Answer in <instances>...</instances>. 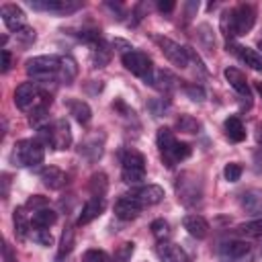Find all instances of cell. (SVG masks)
Here are the masks:
<instances>
[{"instance_id":"cell-38","label":"cell","mask_w":262,"mask_h":262,"mask_svg":"<svg viewBox=\"0 0 262 262\" xmlns=\"http://www.w3.org/2000/svg\"><path fill=\"white\" fill-rule=\"evenodd\" d=\"M149 229H151L154 237H158L160 242H164V239L170 235V225H168V221H164V219H156V221H151Z\"/></svg>"},{"instance_id":"cell-37","label":"cell","mask_w":262,"mask_h":262,"mask_svg":"<svg viewBox=\"0 0 262 262\" xmlns=\"http://www.w3.org/2000/svg\"><path fill=\"white\" fill-rule=\"evenodd\" d=\"M199 39H201V43L205 45V49H207V51H213V49H215L213 31H211V27H209L207 23H203V25L199 27Z\"/></svg>"},{"instance_id":"cell-36","label":"cell","mask_w":262,"mask_h":262,"mask_svg":"<svg viewBox=\"0 0 262 262\" xmlns=\"http://www.w3.org/2000/svg\"><path fill=\"white\" fill-rule=\"evenodd\" d=\"M135 252V244L133 242H123L117 250H115V262H131V256Z\"/></svg>"},{"instance_id":"cell-51","label":"cell","mask_w":262,"mask_h":262,"mask_svg":"<svg viewBox=\"0 0 262 262\" xmlns=\"http://www.w3.org/2000/svg\"><path fill=\"white\" fill-rule=\"evenodd\" d=\"M10 70V51L4 47L2 49V72H8Z\"/></svg>"},{"instance_id":"cell-40","label":"cell","mask_w":262,"mask_h":262,"mask_svg":"<svg viewBox=\"0 0 262 262\" xmlns=\"http://www.w3.org/2000/svg\"><path fill=\"white\" fill-rule=\"evenodd\" d=\"M242 172H244V168H242V164H237V162H231V164H227V166L223 168V176H225L227 182H237V180L242 178Z\"/></svg>"},{"instance_id":"cell-43","label":"cell","mask_w":262,"mask_h":262,"mask_svg":"<svg viewBox=\"0 0 262 262\" xmlns=\"http://www.w3.org/2000/svg\"><path fill=\"white\" fill-rule=\"evenodd\" d=\"M31 237L39 246H53V235H51L49 229H33L31 231Z\"/></svg>"},{"instance_id":"cell-28","label":"cell","mask_w":262,"mask_h":262,"mask_svg":"<svg viewBox=\"0 0 262 262\" xmlns=\"http://www.w3.org/2000/svg\"><path fill=\"white\" fill-rule=\"evenodd\" d=\"M90 57H92L94 68H104V66L108 63V59H111V51L106 49V45L102 43V39H98L96 43H92Z\"/></svg>"},{"instance_id":"cell-29","label":"cell","mask_w":262,"mask_h":262,"mask_svg":"<svg viewBox=\"0 0 262 262\" xmlns=\"http://www.w3.org/2000/svg\"><path fill=\"white\" fill-rule=\"evenodd\" d=\"M12 221H14V233H16L20 239H25V237H27V231H29V227H31V219L27 217V213H25V207H18V209H14Z\"/></svg>"},{"instance_id":"cell-15","label":"cell","mask_w":262,"mask_h":262,"mask_svg":"<svg viewBox=\"0 0 262 262\" xmlns=\"http://www.w3.org/2000/svg\"><path fill=\"white\" fill-rule=\"evenodd\" d=\"M250 244L248 242H244V239H233V242H225L223 246H221V250H219V254H221V258L223 260H242L244 256H248L250 254Z\"/></svg>"},{"instance_id":"cell-39","label":"cell","mask_w":262,"mask_h":262,"mask_svg":"<svg viewBox=\"0 0 262 262\" xmlns=\"http://www.w3.org/2000/svg\"><path fill=\"white\" fill-rule=\"evenodd\" d=\"M147 106H149V111H151L154 117H164L170 111V102L166 98H154V100H149Z\"/></svg>"},{"instance_id":"cell-6","label":"cell","mask_w":262,"mask_h":262,"mask_svg":"<svg viewBox=\"0 0 262 262\" xmlns=\"http://www.w3.org/2000/svg\"><path fill=\"white\" fill-rule=\"evenodd\" d=\"M156 43L160 47V51L176 66V68H188V57H186V47L178 45L176 41L168 39V37H156Z\"/></svg>"},{"instance_id":"cell-53","label":"cell","mask_w":262,"mask_h":262,"mask_svg":"<svg viewBox=\"0 0 262 262\" xmlns=\"http://www.w3.org/2000/svg\"><path fill=\"white\" fill-rule=\"evenodd\" d=\"M256 141H258V143H262V123H258V125H256Z\"/></svg>"},{"instance_id":"cell-32","label":"cell","mask_w":262,"mask_h":262,"mask_svg":"<svg viewBox=\"0 0 262 262\" xmlns=\"http://www.w3.org/2000/svg\"><path fill=\"white\" fill-rule=\"evenodd\" d=\"M106 186H108V182H106V174H102V172H96V174H92V176H90L88 188H90L92 196H104V192H106Z\"/></svg>"},{"instance_id":"cell-13","label":"cell","mask_w":262,"mask_h":262,"mask_svg":"<svg viewBox=\"0 0 262 262\" xmlns=\"http://www.w3.org/2000/svg\"><path fill=\"white\" fill-rule=\"evenodd\" d=\"M106 203H104V196H92L86 201V205L82 207V213L78 217V225H86L90 221H94L96 217H100V213L104 211Z\"/></svg>"},{"instance_id":"cell-2","label":"cell","mask_w":262,"mask_h":262,"mask_svg":"<svg viewBox=\"0 0 262 262\" xmlns=\"http://www.w3.org/2000/svg\"><path fill=\"white\" fill-rule=\"evenodd\" d=\"M59 66H61V57H55V55H37V57L27 59L25 70L33 78H51V76H55L59 72Z\"/></svg>"},{"instance_id":"cell-7","label":"cell","mask_w":262,"mask_h":262,"mask_svg":"<svg viewBox=\"0 0 262 262\" xmlns=\"http://www.w3.org/2000/svg\"><path fill=\"white\" fill-rule=\"evenodd\" d=\"M113 209H115V215L121 221H131V219H135L141 213L143 205L139 203V199L135 194H125V196L117 199V203H115Z\"/></svg>"},{"instance_id":"cell-20","label":"cell","mask_w":262,"mask_h":262,"mask_svg":"<svg viewBox=\"0 0 262 262\" xmlns=\"http://www.w3.org/2000/svg\"><path fill=\"white\" fill-rule=\"evenodd\" d=\"M158 256H160L162 262H188L182 248L176 246V244H170V242H160L158 244Z\"/></svg>"},{"instance_id":"cell-48","label":"cell","mask_w":262,"mask_h":262,"mask_svg":"<svg viewBox=\"0 0 262 262\" xmlns=\"http://www.w3.org/2000/svg\"><path fill=\"white\" fill-rule=\"evenodd\" d=\"M27 207H33V211H39V209H45L47 207V199L41 196V194H35L27 201Z\"/></svg>"},{"instance_id":"cell-46","label":"cell","mask_w":262,"mask_h":262,"mask_svg":"<svg viewBox=\"0 0 262 262\" xmlns=\"http://www.w3.org/2000/svg\"><path fill=\"white\" fill-rule=\"evenodd\" d=\"M82 262H108V256L102 250H86Z\"/></svg>"},{"instance_id":"cell-52","label":"cell","mask_w":262,"mask_h":262,"mask_svg":"<svg viewBox=\"0 0 262 262\" xmlns=\"http://www.w3.org/2000/svg\"><path fill=\"white\" fill-rule=\"evenodd\" d=\"M2 254H4V262H16V258H14V254H12V248H10L8 244H4Z\"/></svg>"},{"instance_id":"cell-50","label":"cell","mask_w":262,"mask_h":262,"mask_svg":"<svg viewBox=\"0 0 262 262\" xmlns=\"http://www.w3.org/2000/svg\"><path fill=\"white\" fill-rule=\"evenodd\" d=\"M113 47H121L119 51H123V55L129 53V51H133V47H131L127 41H123V39H115V41H113Z\"/></svg>"},{"instance_id":"cell-34","label":"cell","mask_w":262,"mask_h":262,"mask_svg":"<svg viewBox=\"0 0 262 262\" xmlns=\"http://www.w3.org/2000/svg\"><path fill=\"white\" fill-rule=\"evenodd\" d=\"M221 33H223L227 39L237 37L235 20H233V8H229V10H225V12L221 14Z\"/></svg>"},{"instance_id":"cell-42","label":"cell","mask_w":262,"mask_h":262,"mask_svg":"<svg viewBox=\"0 0 262 262\" xmlns=\"http://www.w3.org/2000/svg\"><path fill=\"white\" fill-rule=\"evenodd\" d=\"M186 57H188V63H192V66H194V70H199V74H201V76H209V70L205 68V63L201 61L199 53H196L192 47H186Z\"/></svg>"},{"instance_id":"cell-26","label":"cell","mask_w":262,"mask_h":262,"mask_svg":"<svg viewBox=\"0 0 262 262\" xmlns=\"http://www.w3.org/2000/svg\"><path fill=\"white\" fill-rule=\"evenodd\" d=\"M223 127H225V135L231 141L239 143V141L246 139V129H244V125H242V121L237 117H227L225 123H223Z\"/></svg>"},{"instance_id":"cell-45","label":"cell","mask_w":262,"mask_h":262,"mask_svg":"<svg viewBox=\"0 0 262 262\" xmlns=\"http://www.w3.org/2000/svg\"><path fill=\"white\" fill-rule=\"evenodd\" d=\"M190 156V145L188 143H176V147H174V154H172V164H176V162H182V160H186Z\"/></svg>"},{"instance_id":"cell-35","label":"cell","mask_w":262,"mask_h":262,"mask_svg":"<svg viewBox=\"0 0 262 262\" xmlns=\"http://www.w3.org/2000/svg\"><path fill=\"white\" fill-rule=\"evenodd\" d=\"M176 129L182 131V133H199L201 123L194 117H190V115H180L176 119Z\"/></svg>"},{"instance_id":"cell-16","label":"cell","mask_w":262,"mask_h":262,"mask_svg":"<svg viewBox=\"0 0 262 262\" xmlns=\"http://www.w3.org/2000/svg\"><path fill=\"white\" fill-rule=\"evenodd\" d=\"M41 182H43V186H47L49 190H59V188L66 186L68 176H66L63 170H59V168H55V166H49V168H43V170H41Z\"/></svg>"},{"instance_id":"cell-24","label":"cell","mask_w":262,"mask_h":262,"mask_svg":"<svg viewBox=\"0 0 262 262\" xmlns=\"http://www.w3.org/2000/svg\"><path fill=\"white\" fill-rule=\"evenodd\" d=\"M55 219H57V213L53 209L45 207V209L33 211V215H31V227H35V229H47V227H51L55 223Z\"/></svg>"},{"instance_id":"cell-18","label":"cell","mask_w":262,"mask_h":262,"mask_svg":"<svg viewBox=\"0 0 262 262\" xmlns=\"http://www.w3.org/2000/svg\"><path fill=\"white\" fill-rule=\"evenodd\" d=\"M223 76H225V80L229 82V86L237 92V94H242V96H246V98H250V86H248V80H246V76L237 70V68H225V72H223Z\"/></svg>"},{"instance_id":"cell-3","label":"cell","mask_w":262,"mask_h":262,"mask_svg":"<svg viewBox=\"0 0 262 262\" xmlns=\"http://www.w3.org/2000/svg\"><path fill=\"white\" fill-rule=\"evenodd\" d=\"M178 201L186 207H194L201 203V184L192 174H182L176 182Z\"/></svg>"},{"instance_id":"cell-47","label":"cell","mask_w":262,"mask_h":262,"mask_svg":"<svg viewBox=\"0 0 262 262\" xmlns=\"http://www.w3.org/2000/svg\"><path fill=\"white\" fill-rule=\"evenodd\" d=\"M14 37H16L18 41H23V43H33V41H35V31H33L31 27H23V29H18V31L14 33Z\"/></svg>"},{"instance_id":"cell-33","label":"cell","mask_w":262,"mask_h":262,"mask_svg":"<svg viewBox=\"0 0 262 262\" xmlns=\"http://www.w3.org/2000/svg\"><path fill=\"white\" fill-rule=\"evenodd\" d=\"M74 250V227L68 225L61 233V244H59V252H57V260H61L63 256H68Z\"/></svg>"},{"instance_id":"cell-31","label":"cell","mask_w":262,"mask_h":262,"mask_svg":"<svg viewBox=\"0 0 262 262\" xmlns=\"http://www.w3.org/2000/svg\"><path fill=\"white\" fill-rule=\"evenodd\" d=\"M237 233L246 237H262V217L237 225Z\"/></svg>"},{"instance_id":"cell-8","label":"cell","mask_w":262,"mask_h":262,"mask_svg":"<svg viewBox=\"0 0 262 262\" xmlns=\"http://www.w3.org/2000/svg\"><path fill=\"white\" fill-rule=\"evenodd\" d=\"M233 20L237 35H246L256 23V8L252 4H237L233 8Z\"/></svg>"},{"instance_id":"cell-27","label":"cell","mask_w":262,"mask_h":262,"mask_svg":"<svg viewBox=\"0 0 262 262\" xmlns=\"http://www.w3.org/2000/svg\"><path fill=\"white\" fill-rule=\"evenodd\" d=\"M57 76H59V80H61L63 84H72V80L78 76V63H76V59L70 57V55H63Z\"/></svg>"},{"instance_id":"cell-10","label":"cell","mask_w":262,"mask_h":262,"mask_svg":"<svg viewBox=\"0 0 262 262\" xmlns=\"http://www.w3.org/2000/svg\"><path fill=\"white\" fill-rule=\"evenodd\" d=\"M156 141H158V149H160V154H162V160H164V164L168 166V168H172L174 164H172V154H174V147H176V137H174V133L168 129V127H160L158 129V135H156Z\"/></svg>"},{"instance_id":"cell-23","label":"cell","mask_w":262,"mask_h":262,"mask_svg":"<svg viewBox=\"0 0 262 262\" xmlns=\"http://www.w3.org/2000/svg\"><path fill=\"white\" fill-rule=\"evenodd\" d=\"M68 108H70V115H72L80 125H88V123H90L92 111H90V106H88L84 100L72 98V100H68Z\"/></svg>"},{"instance_id":"cell-17","label":"cell","mask_w":262,"mask_h":262,"mask_svg":"<svg viewBox=\"0 0 262 262\" xmlns=\"http://www.w3.org/2000/svg\"><path fill=\"white\" fill-rule=\"evenodd\" d=\"M145 84H151V86H156V88L162 90V92H170V90L176 88L178 78H176L170 70H156V72L151 74V78H149Z\"/></svg>"},{"instance_id":"cell-21","label":"cell","mask_w":262,"mask_h":262,"mask_svg":"<svg viewBox=\"0 0 262 262\" xmlns=\"http://www.w3.org/2000/svg\"><path fill=\"white\" fill-rule=\"evenodd\" d=\"M231 47V51L246 63V66H250L252 70H256V72H262V57L258 55V51H254V49H250V47H242V45H229L227 43V49Z\"/></svg>"},{"instance_id":"cell-49","label":"cell","mask_w":262,"mask_h":262,"mask_svg":"<svg viewBox=\"0 0 262 262\" xmlns=\"http://www.w3.org/2000/svg\"><path fill=\"white\" fill-rule=\"evenodd\" d=\"M174 6H176V4H174L172 0H160V2H158V10H160V12H172Z\"/></svg>"},{"instance_id":"cell-11","label":"cell","mask_w":262,"mask_h":262,"mask_svg":"<svg viewBox=\"0 0 262 262\" xmlns=\"http://www.w3.org/2000/svg\"><path fill=\"white\" fill-rule=\"evenodd\" d=\"M72 145V129L66 119H57L51 125V147L53 149H68Z\"/></svg>"},{"instance_id":"cell-12","label":"cell","mask_w":262,"mask_h":262,"mask_svg":"<svg viewBox=\"0 0 262 262\" xmlns=\"http://www.w3.org/2000/svg\"><path fill=\"white\" fill-rule=\"evenodd\" d=\"M0 14H2V20H4V25H6V29H10V31H18V29H23V27H27V16H25V12H23V8L20 6H16V4H4L2 8H0Z\"/></svg>"},{"instance_id":"cell-14","label":"cell","mask_w":262,"mask_h":262,"mask_svg":"<svg viewBox=\"0 0 262 262\" xmlns=\"http://www.w3.org/2000/svg\"><path fill=\"white\" fill-rule=\"evenodd\" d=\"M182 225H184V229H186L192 237H196V239H205V237L209 235V223H207V219H205L203 215H196V213L186 215V217L182 219Z\"/></svg>"},{"instance_id":"cell-56","label":"cell","mask_w":262,"mask_h":262,"mask_svg":"<svg viewBox=\"0 0 262 262\" xmlns=\"http://www.w3.org/2000/svg\"><path fill=\"white\" fill-rule=\"evenodd\" d=\"M260 256H262V246H260Z\"/></svg>"},{"instance_id":"cell-9","label":"cell","mask_w":262,"mask_h":262,"mask_svg":"<svg viewBox=\"0 0 262 262\" xmlns=\"http://www.w3.org/2000/svg\"><path fill=\"white\" fill-rule=\"evenodd\" d=\"M41 88L37 86V82H23L16 90H14V104L23 111L31 108L35 102H37V96H39Z\"/></svg>"},{"instance_id":"cell-30","label":"cell","mask_w":262,"mask_h":262,"mask_svg":"<svg viewBox=\"0 0 262 262\" xmlns=\"http://www.w3.org/2000/svg\"><path fill=\"white\" fill-rule=\"evenodd\" d=\"M121 164L123 168H133V170H145V158L143 154L135 151V149H127L121 156Z\"/></svg>"},{"instance_id":"cell-55","label":"cell","mask_w":262,"mask_h":262,"mask_svg":"<svg viewBox=\"0 0 262 262\" xmlns=\"http://www.w3.org/2000/svg\"><path fill=\"white\" fill-rule=\"evenodd\" d=\"M258 49H260V51H262V41H260V43H258Z\"/></svg>"},{"instance_id":"cell-41","label":"cell","mask_w":262,"mask_h":262,"mask_svg":"<svg viewBox=\"0 0 262 262\" xmlns=\"http://www.w3.org/2000/svg\"><path fill=\"white\" fill-rule=\"evenodd\" d=\"M121 176H123V180H125L127 184H139V182H141V180L145 178V170H133V168H123Z\"/></svg>"},{"instance_id":"cell-4","label":"cell","mask_w":262,"mask_h":262,"mask_svg":"<svg viewBox=\"0 0 262 262\" xmlns=\"http://www.w3.org/2000/svg\"><path fill=\"white\" fill-rule=\"evenodd\" d=\"M123 66H125L131 74L143 78L145 82H147V80L151 78V74H154L149 55L143 53V51H137V49H133V51H129V53L123 55Z\"/></svg>"},{"instance_id":"cell-25","label":"cell","mask_w":262,"mask_h":262,"mask_svg":"<svg viewBox=\"0 0 262 262\" xmlns=\"http://www.w3.org/2000/svg\"><path fill=\"white\" fill-rule=\"evenodd\" d=\"M80 154L84 156V158H88L90 162H96L100 156H102V137L98 139V135L96 137H88L82 145H80Z\"/></svg>"},{"instance_id":"cell-5","label":"cell","mask_w":262,"mask_h":262,"mask_svg":"<svg viewBox=\"0 0 262 262\" xmlns=\"http://www.w3.org/2000/svg\"><path fill=\"white\" fill-rule=\"evenodd\" d=\"M29 6L33 10H43V12L72 14L82 8V2L80 0H29Z\"/></svg>"},{"instance_id":"cell-22","label":"cell","mask_w":262,"mask_h":262,"mask_svg":"<svg viewBox=\"0 0 262 262\" xmlns=\"http://www.w3.org/2000/svg\"><path fill=\"white\" fill-rule=\"evenodd\" d=\"M135 196L139 199V203L145 207H149V205H158L162 199H164V188L162 186H158V184H147V186H141L137 192H135Z\"/></svg>"},{"instance_id":"cell-19","label":"cell","mask_w":262,"mask_h":262,"mask_svg":"<svg viewBox=\"0 0 262 262\" xmlns=\"http://www.w3.org/2000/svg\"><path fill=\"white\" fill-rule=\"evenodd\" d=\"M239 205H242V209H244L246 213H250V215L262 213V190H258V188L246 190V192L239 196Z\"/></svg>"},{"instance_id":"cell-54","label":"cell","mask_w":262,"mask_h":262,"mask_svg":"<svg viewBox=\"0 0 262 262\" xmlns=\"http://www.w3.org/2000/svg\"><path fill=\"white\" fill-rule=\"evenodd\" d=\"M254 88L258 90V94L262 96V82H254Z\"/></svg>"},{"instance_id":"cell-44","label":"cell","mask_w":262,"mask_h":262,"mask_svg":"<svg viewBox=\"0 0 262 262\" xmlns=\"http://www.w3.org/2000/svg\"><path fill=\"white\" fill-rule=\"evenodd\" d=\"M184 92H186V96H188V98H192V100H196V102H201V100H205V98H207L205 88H203V86H199V84H188V86H184Z\"/></svg>"},{"instance_id":"cell-1","label":"cell","mask_w":262,"mask_h":262,"mask_svg":"<svg viewBox=\"0 0 262 262\" xmlns=\"http://www.w3.org/2000/svg\"><path fill=\"white\" fill-rule=\"evenodd\" d=\"M45 145L39 139H20L14 143L12 162L18 166H39L45 158Z\"/></svg>"}]
</instances>
